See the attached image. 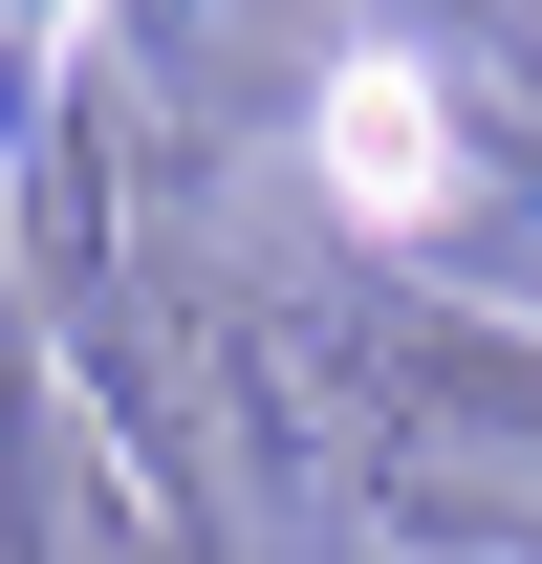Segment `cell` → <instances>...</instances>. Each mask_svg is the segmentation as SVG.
<instances>
[{"label":"cell","mask_w":542,"mask_h":564,"mask_svg":"<svg viewBox=\"0 0 542 564\" xmlns=\"http://www.w3.org/2000/svg\"><path fill=\"white\" fill-rule=\"evenodd\" d=\"M304 152H326V196L369 217V239H434V217H456V109H434L412 44H347V66L304 87Z\"/></svg>","instance_id":"cell-1"}]
</instances>
